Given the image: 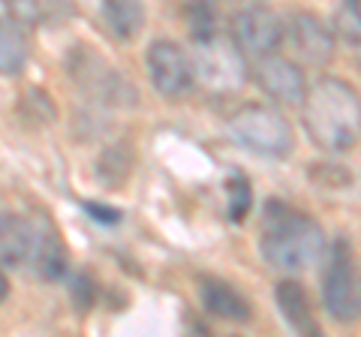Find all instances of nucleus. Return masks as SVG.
<instances>
[{
    "instance_id": "nucleus-16",
    "label": "nucleus",
    "mask_w": 361,
    "mask_h": 337,
    "mask_svg": "<svg viewBox=\"0 0 361 337\" xmlns=\"http://www.w3.org/2000/svg\"><path fill=\"white\" fill-rule=\"evenodd\" d=\"M25 63H27V46L21 39V33L13 25L0 21V75H16L25 70Z\"/></svg>"
},
{
    "instance_id": "nucleus-22",
    "label": "nucleus",
    "mask_w": 361,
    "mask_h": 337,
    "mask_svg": "<svg viewBox=\"0 0 361 337\" xmlns=\"http://www.w3.org/2000/svg\"><path fill=\"white\" fill-rule=\"evenodd\" d=\"M241 4H259V0H241Z\"/></svg>"
},
{
    "instance_id": "nucleus-19",
    "label": "nucleus",
    "mask_w": 361,
    "mask_h": 337,
    "mask_svg": "<svg viewBox=\"0 0 361 337\" xmlns=\"http://www.w3.org/2000/svg\"><path fill=\"white\" fill-rule=\"evenodd\" d=\"M85 211H90V217L99 220V223H118L121 214L115 208H106V205H97V202H85Z\"/></svg>"
},
{
    "instance_id": "nucleus-21",
    "label": "nucleus",
    "mask_w": 361,
    "mask_h": 337,
    "mask_svg": "<svg viewBox=\"0 0 361 337\" xmlns=\"http://www.w3.org/2000/svg\"><path fill=\"white\" fill-rule=\"evenodd\" d=\"M346 6L353 9V13H355V16L361 18V0H346Z\"/></svg>"
},
{
    "instance_id": "nucleus-18",
    "label": "nucleus",
    "mask_w": 361,
    "mask_h": 337,
    "mask_svg": "<svg viewBox=\"0 0 361 337\" xmlns=\"http://www.w3.org/2000/svg\"><path fill=\"white\" fill-rule=\"evenodd\" d=\"M226 190H229V217L235 223H241L247 217V211H250L253 205V193H250V181H247L244 175L235 172L229 178V184H226Z\"/></svg>"
},
{
    "instance_id": "nucleus-4",
    "label": "nucleus",
    "mask_w": 361,
    "mask_h": 337,
    "mask_svg": "<svg viewBox=\"0 0 361 337\" xmlns=\"http://www.w3.org/2000/svg\"><path fill=\"white\" fill-rule=\"evenodd\" d=\"M322 301L329 317L341 325H349L361 317V280L355 274L353 247L337 238L329 247V265L322 274Z\"/></svg>"
},
{
    "instance_id": "nucleus-10",
    "label": "nucleus",
    "mask_w": 361,
    "mask_h": 337,
    "mask_svg": "<svg viewBox=\"0 0 361 337\" xmlns=\"http://www.w3.org/2000/svg\"><path fill=\"white\" fill-rule=\"evenodd\" d=\"M199 301L211 317L226 322H250L253 307L238 289L217 277H202L199 280Z\"/></svg>"
},
{
    "instance_id": "nucleus-3",
    "label": "nucleus",
    "mask_w": 361,
    "mask_h": 337,
    "mask_svg": "<svg viewBox=\"0 0 361 337\" xmlns=\"http://www.w3.org/2000/svg\"><path fill=\"white\" fill-rule=\"evenodd\" d=\"M229 133L241 148L259 157H286L295 145V133H292L289 121L274 106L262 103H247L238 111H232Z\"/></svg>"
},
{
    "instance_id": "nucleus-1",
    "label": "nucleus",
    "mask_w": 361,
    "mask_h": 337,
    "mask_svg": "<svg viewBox=\"0 0 361 337\" xmlns=\"http://www.w3.org/2000/svg\"><path fill=\"white\" fill-rule=\"evenodd\" d=\"M301 121L310 142L322 151L343 154L361 136V97L343 78L325 75L301 103Z\"/></svg>"
},
{
    "instance_id": "nucleus-9",
    "label": "nucleus",
    "mask_w": 361,
    "mask_h": 337,
    "mask_svg": "<svg viewBox=\"0 0 361 337\" xmlns=\"http://www.w3.org/2000/svg\"><path fill=\"white\" fill-rule=\"evenodd\" d=\"M286 37L292 42L295 54L310 63V66H325L334 58V33L322 18H316L313 13H295L289 18Z\"/></svg>"
},
{
    "instance_id": "nucleus-12",
    "label": "nucleus",
    "mask_w": 361,
    "mask_h": 337,
    "mask_svg": "<svg viewBox=\"0 0 361 337\" xmlns=\"http://www.w3.org/2000/svg\"><path fill=\"white\" fill-rule=\"evenodd\" d=\"M39 232H42L39 223L18 220V217H0V262H6V265L33 262Z\"/></svg>"
},
{
    "instance_id": "nucleus-11",
    "label": "nucleus",
    "mask_w": 361,
    "mask_h": 337,
    "mask_svg": "<svg viewBox=\"0 0 361 337\" xmlns=\"http://www.w3.org/2000/svg\"><path fill=\"white\" fill-rule=\"evenodd\" d=\"M6 16L21 27L66 25L75 16L73 0H0Z\"/></svg>"
},
{
    "instance_id": "nucleus-13",
    "label": "nucleus",
    "mask_w": 361,
    "mask_h": 337,
    "mask_svg": "<svg viewBox=\"0 0 361 337\" xmlns=\"http://www.w3.org/2000/svg\"><path fill=\"white\" fill-rule=\"evenodd\" d=\"M274 301L283 319L289 322L292 331L298 334H319V322H316L313 310H310V301H307V292H304L301 283L295 280H280L277 289H274Z\"/></svg>"
},
{
    "instance_id": "nucleus-17",
    "label": "nucleus",
    "mask_w": 361,
    "mask_h": 337,
    "mask_svg": "<svg viewBox=\"0 0 361 337\" xmlns=\"http://www.w3.org/2000/svg\"><path fill=\"white\" fill-rule=\"evenodd\" d=\"M187 18H190V30H193L196 39L217 37V13H214L211 0H193L187 6Z\"/></svg>"
},
{
    "instance_id": "nucleus-8",
    "label": "nucleus",
    "mask_w": 361,
    "mask_h": 337,
    "mask_svg": "<svg viewBox=\"0 0 361 337\" xmlns=\"http://www.w3.org/2000/svg\"><path fill=\"white\" fill-rule=\"evenodd\" d=\"M253 78L280 106H301L304 97H307V82H304L301 66L277 51L253 61Z\"/></svg>"
},
{
    "instance_id": "nucleus-15",
    "label": "nucleus",
    "mask_w": 361,
    "mask_h": 337,
    "mask_svg": "<svg viewBox=\"0 0 361 337\" xmlns=\"http://www.w3.org/2000/svg\"><path fill=\"white\" fill-rule=\"evenodd\" d=\"M33 268L39 271V277L45 280H61L66 271V256H63V247L61 238L54 235V229L49 223H42V232H39V244H37V253H33Z\"/></svg>"
},
{
    "instance_id": "nucleus-6",
    "label": "nucleus",
    "mask_w": 361,
    "mask_h": 337,
    "mask_svg": "<svg viewBox=\"0 0 361 337\" xmlns=\"http://www.w3.org/2000/svg\"><path fill=\"white\" fill-rule=\"evenodd\" d=\"M196 82L211 87V91H235L244 78V54L235 42L220 37L196 39Z\"/></svg>"
},
{
    "instance_id": "nucleus-20",
    "label": "nucleus",
    "mask_w": 361,
    "mask_h": 337,
    "mask_svg": "<svg viewBox=\"0 0 361 337\" xmlns=\"http://www.w3.org/2000/svg\"><path fill=\"white\" fill-rule=\"evenodd\" d=\"M6 295H9V280L4 271H0V301H6Z\"/></svg>"
},
{
    "instance_id": "nucleus-2",
    "label": "nucleus",
    "mask_w": 361,
    "mask_h": 337,
    "mask_svg": "<svg viewBox=\"0 0 361 337\" xmlns=\"http://www.w3.org/2000/svg\"><path fill=\"white\" fill-rule=\"evenodd\" d=\"M262 256L277 271H307L325 256V232L313 217L268 202L262 223Z\"/></svg>"
},
{
    "instance_id": "nucleus-14",
    "label": "nucleus",
    "mask_w": 361,
    "mask_h": 337,
    "mask_svg": "<svg viewBox=\"0 0 361 337\" xmlns=\"http://www.w3.org/2000/svg\"><path fill=\"white\" fill-rule=\"evenodd\" d=\"M103 13L115 37L130 39L145 25V0H103Z\"/></svg>"
},
{
    "instance_id": "nucleus-7",
    "label": "nucleus",
    "mask_w": 361,
    "mask_h": 337,
    "mask_svg": "<svg viewBox=\"0 0 361 337\" xmlns=\"http://www.w3.org/2000/svg\"><path fill=\"white\" fill-rule=\"evenodd\" d=\"M283 37H286L283 21L259 4H250L232 18V42L238 46V51L247 61H259L265 54H274Z\"/></svg>"
},
{
    "instance_id": "nucleus-5",
    "label": "nucleus",
    "mask_w": 361,
    "mask_h": 337,
    "mask_svg": "<svg viewBox=\"0 0 361 337\" xmlns=\"http://www.w3.org/2000/svg\"><path fill=\"white\" fill-rule=\"evenodd\" d=\"M145 61H148L151 85L157 87V94H163L166 99L184 97L190 87L196 85L193 58L172 39H154L148 46Z\"/></svg>"
}]
</instances>
